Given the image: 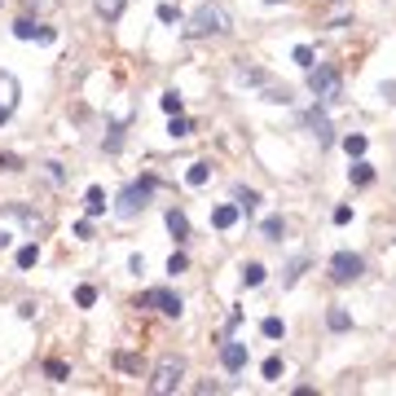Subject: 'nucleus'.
Segmentation results:
<instances>
[{"mask_svg":"<svg viewBox=\"0 0 396 396\" xmlns=\"http://www.w3.org/2000/svg\"><path fill=\"white\" fill-rule=\"evenodd\" d=\"M234 79L247 84V88H256L260 102H273V106H286L291 102V88H286L282 79H273L264 66H251V62H234Z\"/></svg>","mask_w":396,"mask_h":396,"instance_id":"obj_1","label":"nucleus"},{"mask_svg":"<svg viewBox=\"0 0 396 396\" xmlns=\"http://www.w3.org/2000/svg\"><path fill=\"white\" fill-rule=\"evenodd\" d=\"M207 35H229V14L220 5H198L189 14V27H185V40H207Z\"/></svg>","mask_w":396,"mask_h":396,"instance_id":"obj_2","label":"nucleus"},{"mask_svg":"<svg viewBox=\"0 0 396 396\" xmlns=\"http://www.w3.org/2000/svg\"><path fill=\"white\" fill-rule=\"evenodd\" d=\"M181 379H185V361H181V357H163V361L150 370L146 392H150V396H167V392L181 388Z\"/></svg>","mask_w":396,"mask_h":396,"instance_id":"obj_3","label":"nucleus"},{"mask_svg":"<svg viewBox=\"0 0 396 396\" xmlns=\"http://www.w3.org/2000/svg\"><path fill=\"white\" fill-rule=\"evenodd\" d=\"M308 93L317 102H339L343 97V75L334 66H308Z\"/></svg>","mask_w":396,"mask_h":396,"instance_id":"obj_4","label":"nucleus"},{"mask_svg":"<svg viewBox=\"0 0 396 396\" xmlns=\"http://www.w3.org/2000/svg\"><path fill=\"white\" fill-rule=\"evenodd\" d=\"M150 185H154V181H137V185H128L124 194H119L115 211L124 216V220H132V216H137V211H146V202H150Z\"/></svg>","mask_w":396,"mask_h":396,"instance_id":"obj_5","label":"nucleus"},{"mask_svg":"<svg viewBox=\"0 0 396 396\" xmlns=\"http://www.w3.org/2000/svg\"><path fill=\"white\" fill-rule=\"evenodd\" d=\"M366 273V260L357 256V251H334V260H330V278L334 282H357Z\"/></svg>","mask_w":396,"mask_h":396,"instance_id":"obj_6","label":"nucleus"},{"mask_svg":"<svg viewBox=\"0 0 396 396\" xmlns=\"http://www.w3.org/2000/svg\"><path fill=\"white\" fill-rule=\"evenodd\" d=\"M137 304H146V308H159V313H167V317H181V295H172V291H163V286H154V291H146L137 299Z\"/></svg>","mask_w":396,"mask_h":396,"instance_id":"obj_7","label":"nucleus"},{"mask_svg":"<svg viewBox=\"0 0 396 396\" xmlns=\"http://www.w3.org/2000/svg\"><path fill=\"white\" fill-rule=\"evenodd\" d=\"M14 35H18V40H40V44H53V40H57L53 27H44V22H31V18H18V22H14Z\"/></svg>","mask_w":396,"mask_h":396,"instance_id":"obj_8","label":"nucleus"},{"mask_svg":"<svg viewBox=\"0 0 396 396\" xmlns=\"http://www.w3.org/2000/svg\"><path fill=\"white\" fill-rule=\"evenodd\" d=\"M304 124H308V132L317 137V146H330V141H334V128H330V119L321 115V111H308Z\"/></svg>","mask_w":396,"mask_h":396,"instance_id":"obj_9","label":"nucleus"},{"mask_svg":"<svg viewBox=\"0 0 396 396\" xmlns=\"http://www.w3.org/2000/svg\"><path fill=\"white\" fill-rule=\"evenodd\" d=\"M220 366L229 370V375L247 370V343H225V348H220Z\"/></svg>","mask_w":396,"mask_h":396,"instance_id":"obj_10","label":"nucleus"},{"mask_svg":"<svg viewBox=\"0 0 396 396\" xmlns=\"http://www.w3.org/2000/svg\"><path fill=\"white\" fill-rule=\"evenodd\" d=\"M18 79L14 75H9V70H0V111H9V115H14V106H18Z\"/></svg>","mask_w":396,"mask_h":396,"instance_id":"obj_11","label":"nucleus"},{"mask_svg":"<svg viewBox=\"0 0 396 396\" xmlns=\"http://www.w3.org/2000/svg\"><path fill=\"white\" fill-rule=\"evenodd\" d=\"M5 211H9V216H18V220L27 225L31 234H35V229H44V216H40V211H31V207H22V202H9Z\"/></svg>","mask_w":396,"mask_h":396,"instance_id":"obj_12","label":"nucleus"},{"mask_svg":"<svg viewBox=\"0 0 396 396\" xmlns=\"http://www.w3.org/2000/svg\"><path fill=\"white\" fill-rule=\"evenodd\" d=\"M238 216H243V211H238V202H225V207L211 211V225H216V229H234Z\"/></svg>","mask_w":396,"mask_h":396,"instance_id":"obj_13","label":"nucleus"},{"mask_svg":"<svg viewBox=\"0 0 396 396\" xmlns=\"http://www.w3.org/2000/svg\"><path fill=\"white\" fill-rule=\"evenodd\" d=\"M93 9H97V18H106V22L124 18V0H93Z\"/></svg>","mask_w":396,"mask_h":396,"instance_id":"obj_14","label":"nucleus"},{"mask_svg":"<svg viewBox=\"0 0 396 396\" xmlns=\"http://www.w3.org/2000/svg\"><path fill=\"white\" fill-rule=\"evenodd\" d=\"M167 234L172 238H189V220H185V211H167Z\"/></svg>","mask_w":396,"mask_h":396,"instance_id":"obj_15","label":"nucleus"},{"mask_svg":"<svg viewBox=\"0 0 396 396\" xmlns=\"http://www.w3.org/2000/svg\"><path fill=\"white\" fill-rule=\"evenodd\" d=\"M348 176H352V185H370L375 181V167H370L366 159H357L352 167H348Z\"/></svg>","mask_w":396,"mask_h":396,"instance_id":"obj_16","label":"nucleus"},{"mask_svg":"<svg viewBox=\"0 0 396 396\" xmlns=\"http://www.w3.org/2000/svg\"><path fill=\"white\" fill-rule=\"evenodd\" d=\"M308 269V256H295L291 264H286V273H282V286H295L299 282V273Z\"/></svg>","mask_w":396,"mask_h":396,"instance_id":"obj_17","label":"nucleus"},{"mask_svg":"<svg viewBox=\"0 0 396 396\" xmlns=\"http://www.w3.org/2000/svg\"><path fill=\"white\" fill-rule=\"evenodd\" d=\"M84 207H88V216H102V211H106V194H102V185H88V198H84Z\"/></svg>","mask_w":396,"mask_h":396,"instance_id":"obj_18","label":"nucleus"},{"mask_svg":"<svg viewBox=\"0 0 396 396\" xmlns=\"http://www.w3.org/2000/svg\"><path fill=\"white\" fill-rule=\"evenodd\" d=\"M260 234H264V238H269V243H278V238L286 234V220H282V216H269V220H264V225H260Z\"/></svg>","mask_w":396,"mask_h":396,"instance_id":"obj_19","label":"nucleus"},{"mask_svg":"<svg viewBox=\"0 0 396 396\" xmlns=\"http://www.w3.org/2000/svg\"><path fill=\"white\" fill-rule=\"evenodd\" d=\"M366 146H370V141L361 137V132H352V137H343V150H348V159H361V154H366Z\"/></svg>","mask_w":396,"mask_h":396,"instance_id":"obj_20","label":"nucleus"},{"mask_svg":"<svg viewBox=\"0 0 396 396\" xmlns=\"http://www.w3.org/2000/svg\"><path fill=\"white\" fill-rule=\"evenodd\" d=\"M260 334H264V339H282V334H286L282 317H264V321H260Z\"/></svg>","mask_w":396,"mask_h":396,"instance_id":"obj_21","label":"nucleus"},{"mask_svg":"<svg viewBox=\"0 0 396 396\" xmlns=\"http://www.w3.org/2000/svg\"><path fill=\"white\" fill-rule=\"evenodd\" d=\"M115 366L124 375H141V357H132V352H115Z\"/></svg>","mask_w":396,"mask_h":396,"instance_id":"obj_22","label":"nucleus"},{"mask_svg":"<svg viewBox=\"0 0 396 396\" xmlns=\"http://www.w3.org/2000/svg\"><path fill=\"white\" fill-rule=\"evenodd\" d=\"M35 260H40V247H35V243L18 247V269H35Z\"/></svg>","mask_w":396,"mask_h":396,"instance_id":"obj_23","label":"nucleus"},{"mask_svg":"<svg viewBox=\"0 0 396 396\" xmlns=\"http://www.w3.org/2000/svg\"><path fill=\"white\" fill-rule=\"evenodd\" d=\"M326 326H330V330H352V317H348L343 308H330V313H326Z\"/></svg>","mask_w":396,"mask_h":396,"instance_id":"obj_24","label":"nucleus"},{"mask_svg":"<svg viewBox=\"0 0 396 396\" xmlns=\"http://www.w3.org/2000/svg\"><path fill=\"white\" fill-rule=\"evenodd\" d=\"M207 176H211V163H194V167L185 172V181H189V185H207Z\"/></svg>","mask_w":396,"mask_h":396,"instance_id":"obj_25","label":"nucleus"},{"mask_svg":"<svg viewBox=\"0 0 396 396\" xmlns=\"http://www.w3.org/2000/svg\"><path fill=\"white\" fill-rule=\"evenodd\" d=\"M22 5H27V14H53L62 0H22Z\"/></svg>","mask_w":396,"mask_h":396,"instance_id":"obj_26","label":"nucleus"},{"mask_svg":"<svg viewBox=\"0 0 396 396\" xmlns=\"http://www.w3.org/2000/svg\"><path fill=\"white\" fill-rule=\"evenodd\" d=\"M44 375H49L53 383H62V379L70 375V370H66V361H57V357H53V361H44Z\"/></svg>","mask_w":396,"mask_h":396,"instance_id":"obj_27","label":"nucleus"},{"mask_svg":"<svg viewBox=\"0 0 396 396\" xmlns=\"http://www.w3.org/2000/svg\"><path fill=\"white\" fill-rule=\"evenodd\" d=\"M264 282V264H247L243 269V286H260Z\"/></svg>","mask_w":396,"mask_h":396,"instance_id":"obj_28","label":"nucleus"},{"mask_svg":"<svg viewBox=\"0 0 396 396\" xmlns=\"http://www.w3.org/2000/svg\"><path fill=\"white\" fill-rule=\"evenodd\" d=\"M256 202H260L256 189H238V211H256Z\"/></svg>","mask_w":396,"mask_h":396,"instance_id":"obj_29","label":"nucleus"},{"mask_svg":"<svg viewBox=\"0 0 396 396\" xmlns=\"http://www.w3.org/2000/svg\"><path fill=\"white\" fill-rule=\"evenodd\" d=\"M75 304H79V308H93V304H97V286H79V291H75Z\"/></svg>","mask_w":396,"mask_h":396,"instance_id":"obj_30","label":"nucleus"},{"mask_svg":"<svg viewBox=\"0 0 396 396\" xmlns=\"http://www.w3.org/2000/svg\"><path fill=\"white\" fill-rule=\"evenodd\" d=\"M159 106H163L167 115H181V111H185V102L176 97V93H163V97H159Z\"/></svg>","mask_w":396,"mask_h":396,"instance_id":"obj_31","label":"nucleus"},{"mask_svg":"<svg viewBox=\"0 0 396 396\" xmlns=\"http://www.w3.org/2000/svg\"><path fill=\"white\" fill-rule=\"evenodd\" d=\"M260 375L269 379V383H273V379H282V357H269V361L260 366Z\"/></svg>","mask_w":396,"mask_h":396,"instance_id":"obj_32","label":"nucleus"},{"mask_svg":"<svg viewBox=\"0 0 396 396\" xmlns=\"http://www.w3.org/2000/svg\"><path fill=\"white\" fill-rule=\"evenodd\" d=\"M167 132H172L176 141H181V137H189V119H185V115H172V124H167Z\"/></svg>","mask_w":396,"mask_h":396,"instance_id":"obj_33","label":"nucleus"},{"mask_svg":"<svg viewBox=\"0 0 396 396\" xmlns=\"http://www.w3.org/2000/svg\"><path fill=\"white\" fill-rule=\"evenodd\" d=\"M291 57H295V62L304 66V70L313 66V49H308V44H295V53H291Z\"/></svg>","mask_w":396,"mask_h":396,"instance_id":"obj_34","label":"nucleus"},{"mask_svg":"<svg viewBox=\"0 0 396 396\" xmlns=\"http://www.w3.org/2000/svg\"><path fill=\"white\" fill-rule=\"evenodd\" d=\"M185 251H172V256H167V273H185Z\"/></svg>","mask_w":396,"mask_h":396,"instance_id":"obj_35","label":"nucleus"},{"mask_svg":"<svg viewBox=\"0 0 396 396\" xmlns=\"http://www.w3.org/2000/svg\"><path fill=\"white\" fill-rule=\"evenodd\" d=\"M0 172H22V159L18 154H0Z\"/></svg>","mask_w":396,"mask_h":396,"instance_id":"obj_36","label":"nucleus"},{"mask_svg":"<svg viewBox=\"0 0 396 396\" xmlns=\"http://www.w3.org/2000/svg\"><path fill=\"white\" fill-rule=\"evenodd\" d=\"M119 146H124V132H119V128H111V137H106V150H111V154H115Z\"/></svg>","mask_w":396,"mask_h":396,"instance_id":"obj_37","label":"nucleus"},{"mask_svg":"<svg viewBox=\"0 0 396 396\" xmlns=\"http://www.w3.org/2000/svg\"><path fill=\"white\" fill-rule=\"evenodd\" d=\"M181 14H176V5H159V22H176Z\"/></svg>","mask_w":396,"mask_h":396,"instance_id":"obj_38","label":"nucleus"},{"mask_svg":"<svg viewBox=\"0 0 396 396\" xmlns=\"http://www.w3.org/2000/svg\"><path fill=\"white\" fill-rule=\"evenodd\" d=\"M379 97L383 102H396V84H379Z\"/></svg>","mask_w":396,"mask_h":396,"instance_id":"obj_39","label":"nucleus"},{"mask_svg":"<svg viewBox=\"0 0 396 396\" xmlns=\"http://www.w3.org/2000/svg\"><path fill=\"white\" fill-rule=\"evenodd\" d=\"M352 220V207H334V225H348Z\"/></svg>","mask_w":396,"mask_h":396,"instance_id":"obj_40","label":"nucleus"},{"mask_svg":"<svg viewBox=\"0 0 396 396\" xmlns=\"http://www.w3.org/2000/svg\"><path fill=\"white\" fill-rule=\"evenodd\" d=\"M0 124H9V111H0Z\"/></svg>","mask_w":396,"mask_h":396,"instance_id":"obj_41","label":"nucleus"},{"mask_svg":"<svg viewBox=\"0 0 396 396\" xmlns=\"http://www.w3.org/2000/svg\"><path fill=\"white\" fill-rule=\"evenodd\" d=\"M264 5H286V0H264Z\"/></svg>","mask_w":396,"mask_h":396,"instance_id":"obj_42","label":"nucleus"},{"mask_svg":"<svg viewBox=\"0 0 396 396\" xmlns=\"http://www.w3.org/2000/svg\"><path fill=\"white\" fill-rule=\"evenodd\" d=\"M330 5H343V0H330Z\"/></svg>","mask_w":396,"mask_h":396,"instance_id":"obj_43","label":"nucleus"}]
</instances>
